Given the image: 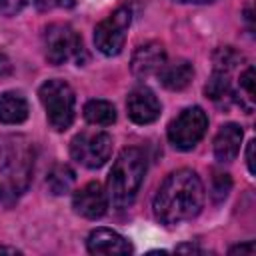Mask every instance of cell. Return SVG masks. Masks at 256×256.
I'll return each mask as SVG.
<instances>
[{"label":"cell","mask_w":256,"mask_h":256,"mask_svg":"<svg viewBox=\"0 0 256 256\" xmlns=\"http://www.w3.org/2000/svg\"><path fill=\"white\" fill-rule=\"evenodd\" d=\"M204 92H206V96L212 98L214 102L224 100V98H230V96H232V88H230L228 72H224V70H214L212 78H210L208 84L204 86Z\"/></svg>","instance_id":"obj_18"},{"label":"cell","mask_w":256,"mask_h":256,"mask_svg":"<svg viewBox=\"0 0 256 256\" xmlns=\"http://www.w3.org/2000/svg\"><path fill=\"white\" fill-rule=\"evenodd\" d=\"M86 248L90 254H130L132 244L110 228H96L88 234Z\"/></svg>","instance_id":"obj_12"},{"label":"cell","mask_w":256,"mask_h":256,"mask_svg":"<svg viewBox=\"0 0 256 256\" xmlns=\"http://www.w3.org/2000/svg\"><path fill=\"white\" fill-rule=\"evenodd\" d=\"M204 206V186L194 170L182 168L166 176L158 188L152 208L164 226H178L200 214Z\"/></svg>","instance_id":"obj_1"},{"label":"cell","mask_w":256,"mask_h":256,"mask_svg":"<svg viewBox=\"0 0 256 256\" xmlns=\"http://www.w3.org/2000/svg\"><path fill=\"white\" fill-rule=\"evenodd\" d=\"M8 74H12V62L4 52H0V78H4Z\"/></svg>","instance_id":"obj_25"},{"label":"cell","mask_w":256,"mask_h":256,"mask_svg":"<svg viewBox=\"0 0 256 256\" xmlns=\"http://www.w3.org/2000/svg\"><path fill=\"white\" fill-rule=\"evenodd\" d=\"M254 250H256V246H254V242L250 240V242H246V244H236V246H232L228 252H230V254H254Z\"/></svg>","instance_id":"obj_23"},{"label":"cell","mask_w":256,"mask_h":256,"mask_svg":"<svg viewBox=\"0 0 256 256\" xmlns=\"http://www.w3.org/2000/svg\"><path fill=\"white\" fill-rule=\"evenodd\" d=\"M242 144V128L234 122H228L220 126V130L214 136V156L220 162H232Z\"/></svg>","instance_id":"obj_13"},{"label":"cell","mask_w":256,"mask_h":256,"mask_svg":"<svg viewBox=\"0 0 256 256\" xmlns=\"http://www.w3.org/2000/svg\"><path fill=\"white\" fill-rule=\"evenodd\" d=\"M166 64V50L160 42H146L138 46L130 60V70L136 78H148L158 74V70Z\"/></svg>","instance_id":"obj_11"},{"label":"cell","mask_w":256,"mask_h":256,"mask_svg":"<svg viewBox=\"0 0 256 256\" xmlns=\"http://www.w3.org/2000/svg\"><path fill=\"white\" fill-rule=\"evenodd\" d=\"M146 156L140 148H124L112 164L108 174V198L116 208H126L134 202L144 176H146Z\"/></svg>","instance_id":"obj_2"},{"label":"cell","mask_w":256,"mask_h":256,"mask_svg":"<svg viewBox=\"0 0 256 256\" xmlns=\"http://www.w3.org/2000/svg\"><path fill=\"white\" fill-rule=\"evenodd\" d=\"M176 2H184V4H210L214 0H176Z\"/></svg>","instance_id":"obj_29"},{"label":"cell","mask_w":256,"mask_h":256,"mask_svg":"<svg viewBox=\"0 0 256 256\" xmlns=\"http://www.w3.org/2000/svg\"><path fill=\"white\" fill-rule=\"evenodd\" d=\"M38 96L46 110V118L50 126L58 132H64L66 128H70L74 120V104H76V96L70 84L60 78L46 80L40 86Z\"/></svg>","instance_id":"obj_4"},{"label":"cell","mask_w":256,"mask_h":256,"mask_svg":"<svg viewBox=\"0 0 256 256\" xmlns=\"http://www.w3.org/2000/svg\"><path fill=\"white\" fill-rule=\"evenodd\" d=\"M176 250L178 252H204L202 248H198L194 244H180V246H176Z\"/></svg>","instance_id":"obj_27"},{"label":"cell","mask_w":256,"mask_h":256,"mask_svg":"<svg viewBox=\"0 0 256 256\" xmlns=\"http://www.w3.org/2000/svg\"><path fill=\"white\" fill-rule=\"evenodd\" d=\"M208 128V116L200 106L184 108L170 124H168V140L178 150H192Z\"/></svg>","instance_id":"obj_6"},{"label":"cell","mask_w":256,"mask_h":256,"mask_svg":"<svg viewBox=\"0 0 256 256\" xmlns=\"http://www.w3.org/2000/svg\"><path fill=\"white\" fill-rule=\"evenodd\" d=\"M0 198H2V186H0Z\"/></svg>","instance_id":"obj_31"},{"label":"cell","mask_w":256,"mask_h":256,"mask_svg":"<svg viewBox=\"0 0 256 256\" xmlns=\"http://www.w3.org/2000/svg\"><path fill=\"white\" fill-rule=\"evenodd\" d=\"M72 206L76 214L88 220H96V218H102L108 210V194L104 192L100 182H88L86 186L74 192Z\"/></svg>","instance_id":"obj_9"},{"label":"cell","mask_w":256,"mask_h":256,"mask_svg":"<svg viewBox=\"0 0 256 256\" xmlns=\"http://www.w3.org/2000/svg\"><path fill=\"white\" fill-rule=\"evenodd\" d=\"M126 110H128V118L136 124H150L160 116V100L156 98V94L146 88V86H138L128 94L126 100Z\"/></svg>","instance_id":"obj_10"},{"label":"cell","mask_w":256,"mask_h":256,"mask_svg":"<svg viewBox=\"0 0 256 256\" xmlns=\"http://www.w3.org/2000/svg\"><path fill=\"white\" fill-rule=\"evenodd\" d=\"M240 88L246 92V98L252 102L254 100V68L252 66H248L240 74Z\"/></svg>","instance_id":"obj_21"},{"label":"cell","mask_w":256,"mask_h":256,"mask_svg":"<svg viewBox=\"0 0 256 256\" xmlns=\"http://www.w3.org/2000/svg\"><path fill=\"white\" fill-rule=\"evenodd\" d=\"M84 118L96 126H110L116 120V108L108 100H90L84 106Z\"/></svg>","instance_id":"obj_17"},{"label":"cell","mask_w":256,"mask_h":256,"mask_svg":"<svg viewBox=\"0 0 256 256\" xmlns=\"http://www.w3.org/2000/svg\"><path fill=\"white\" fill-rule=\"evenodd\" d=\"M254 140L248 142V148H246V164H248V172L254 174L256 172V166H254Z\"/></svg>","instance_id":"obj_24"},{"label":"cell","mask_w":256,"mask_h":256,"mask_svg":"<svg viewBox=\"0 0 256 256\" xmlns=\"http://www.w3.org/2000/svg\"><path fill=\"white\" fill-rule=\"evenodd\" d=\"M132 22L130 8H118L94 28V44L104 56H116L122 52L126 32Z\"/></svg>","instance_id":"obj_8"},{"label":"cell","mask_w":256,"mask_h":256,"mask_svg":"<svg viewBox=\"0 0 256 256\" xmlns=\"http://www.w3.org/2000/svg\"><path fill=\"white\" fill-rule=\"evenodd\" d=\"M158 78H160V84L168 90H184L192 78H194V68L188 60H174L170 64H164L160 70H158Z\"/></svg>","instance_id":"obj_14"},{"label":"cell","mask_w":256,"mask_h":256,"mask_svg":"<svg viewBox=\"0 0 256 256\" xmlns=\"http://www.w3.org/2000/svg\"><path fill=\"white\" fill-rule=\"evenodd\" d=\"M76 182V174L68 164H54L46 176V186L54 196H62L72 190Z\"/></svg>","instance_id":"obj_16"},{"label":"cell","mask_w":256,"mask_h":256,"mask_svg":"<svg viewBox=\"0 0 256 256\" xmlns=\"http://www.w3.org/2000/svg\"><path fill=\"white\" fill-rule=\"evenodd\" d=\"M28 118V102L20 92L8 90L0 94V122L20 124Z\"/></svg>","instance_id":"obj_15"},{"label":"cell","mask_w":256,"mask_h":256,"mask_svg":"<svg viewBox=\"0 0 256 256\" xmlns=\"http://www.w3.org/2000/svg\"><path fill=\"white\" fill-rule=\"evenodd\" d=\"M252 16H254V12H252V2H248V6H246V10H244V18H246V22H248V26H250V30L254 28V24H252Z\"/></svg>","instance_id":"obj_28"},{"label":"cell","mask_w":256,"mask_h":256,"mask_svg":"<svg viewBox=\"0 0 256 256\" xmlns=\"http://www.w3.org/2000/svg\"><path fill=\"white\" fill-rule=\"evenodd\" d=\"M34 168V146L22 134H0V174L14 192L26 190Z\"/></svg>","instance_id":"obj_3"},{"label":"cell","mask_w":256,"mask_h":256,"mask_svg":"<svg viewBox=\"0 0 256 256\" xmlns=\"http://www.w3.org/2000/svg\"><path fill=\"white\" fill-rule=\"evenodd\" d=\"M26 0H0V14L2 16H14L24 8Z\"/></svg>","instance_id":"obj_22"},{"label":"cell","mask_w":256,"mask_h":256,"mask_svg":"<svg viewBox=\"0 0 256 256\" xmlns=\"http://www.w3.org/2000/svg\"><path fill=\"white\" fill-rule=\"evenodd\" d=\"M230 188H232V178H230V174L214 170V172H212V198H214V202H222V200L228 196Z\"/></svg>","instance_id":"obj_19"},{"label":"cell","mask_w":256,"mask_h":256,"mask_svg":"<svg viewBox=\"0 0 256 256\" xmlns=\"http://www.w3.org/2000/svg\"><path fill=\"white\" fill-rule=\"evenodd\" d=\"M70 154L84 168H100L108 162L112 154V138L108 132L102 130H84L72 138Z\"/></svg>","instance_id":"obj_7"},{"label":"cell","mask_w":256,"mask_h":256,"mask_svg":"<svg viewBox=\"0 0 256 256\" xmlns=\"http://www.w3.org/2000/svg\"><path fill=\"white\" fill-rule=\"evenodd\" d=\"M2 252H10V254H20V250H16V248H6V246H0V254Z\"/></svg>","instance_id":"obj_30"},{"label":"cell","mask_w":256,"mask_h":256,"mask_svg":"<svg viewBox=\"0 0 256 256\" xmlns=\"http://www.w3.org/2000/svg\"><path fill=\"white\" fill-rule=\"evenodd\" d=\"M44 54L54 66L66 64L68 60H78L82 54V38L78 32L62 22H54L44 30Z\"/></svg>","instance_id":"obj_5"},{"label":"cell","mask_w":256,"mask_h":256,"mask_svg":"<svg viewBox=\"0 0 256 256\" xmlns=\"http://www.w3.org/2000/svg\"><path fill=\"white\" fill-rule=\"evenodd\" d=\"M58 4V0H34V6L40 10V12H46V10H52L54 6Z\"/></svg>","instance_id":"obj_26"},{"label":"cell","mask_w":256,"mask_h":256,"mask_svg":"<svg viewBox=\"0 0 256 256\" xmlns=\"http://www.w3.org/2000/svg\"><path fill=\"white\" fill-rule=\"evenodd\" d=\"M242 56L238 52H234L232 48H220L216 54H214V64H216V70H224V72H230L236 62L240 60Z\"/></svg>","instance_id":"obj_20"}]
</instances>
